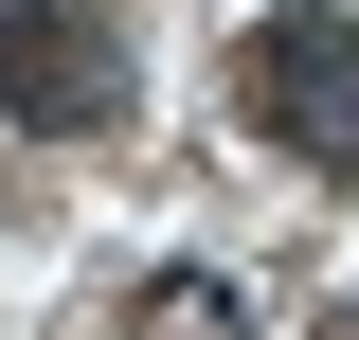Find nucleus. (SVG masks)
Listing matches in <instances>:
<instances>
[{"instance_id":"1","label":"nucleus","mask_w":359,"mask_h":340,"mask_svg":"<svg viewBox=\"0 0 359 340\" xmlns=\"http://www.w3.org/2000/svg\"><path fill=\"white\" fill-rule=\"evenodd\" d=\"M233 108H252L306 179H359V18L341 0H269L252 36H233Z\"/></svg>"},{"instance_id":"3","label":"nucleus","mask_w":359,"mask_h":340,"mask_svg":"<svg viewBox=\"0 0 359 340\" xmlns=\"http://www.w3.org/2000/svg\"><path fill=\"white\" fill-rule=\"evenodd\" d=\"M323 340H359V304H341V323H323Z\"/></svg>"},{"instance_id":"2","label":"nucleus","mask_w":359,"mask_h":340,"mask_svg":"<svg viewBox=\"0 0 359 340\" xmlns=\"http://www.w3.org/2000/svg\"><path fill=\"white\" fill-rule=\"evenodd\" d=\"M0 108L54 143L126 126V36H108V0H0Z\"/></svg>"}]
</instances>
